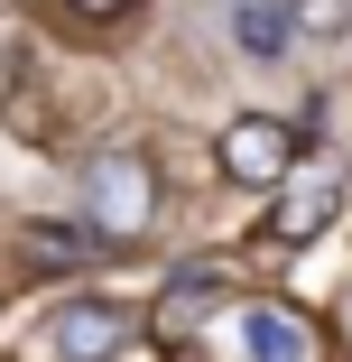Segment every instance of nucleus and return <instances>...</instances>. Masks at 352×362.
I'll return each mask as SVG.
<instances>
[{"label": "nucleus", "mask_w": 352, "mask_h": 362, "mask_svg": "<svg viewBox=\"0 0 352 362\" xmlns=\"http://www.w3.org/2000/svg\"><path fill=\"white\" fill-rule=\"evenodd\" d=\"M250 362H306V334L288 325V316H269V307H250Z\"/></svg>", "instance_id": "obj_7"}, {"label": "nucleus", "mask_w": 352, "mask_h": 362, "mask_svg": "<svg viewBox=\"0 0 352 362\" xmlns=\"http://www.w3.org/2000/svg\"><path fill=\"white\" fill-rule=\"evenodd\" d=\"M84 195H93V223H102L111 242L149 233V214H158V177H149V158H139V149H102V158H84Z\"/></svg>", "instance_id": "obj_1"}, {"label": "nucleus", "mask_w": 352, "mask_h": 362, "mask_svg": "<svg viewBox=\"0 0 352 362\" xmlns=\"http://www.w3.org/2000/svg\"><path fill=\"white\" fill-rule=\"evenodd\" d=\"M214 158H223L232 186H288V168H297V130L269 121V112H241V121L214 139Z\"/></svg>", "instance_id": "obj_2"}, {"label": "nucleus", "mask_w": 352, "mask_h": 362, "mask_svg": "<svg viewBox=\"0 0 352 362\" xmlns=\"http://www.w3.org/2000/svg\"><path fill=\"white\" fill-rule=\"evenodd\" d=\"M334 214V186H297V195H278V214H269V242H315V223Z\"/></svg>", "instance_id": "obj_5"}, {"label": "nucleus", "mask_w": 352, "mask_h": 362, "mask_svg": "<svg viewBox=\"0 0 352 362\" xmlns=\"http://www.w3.org/2000/svg\"><path fill=\"white\" fill-rule=\"evenodd\" d=\"M121 242L102 233V223H37V242H28V260L37 269H93V260H111Z\"/></svg>", "instance_id": "obj_4"}, {"label": "nucleus", "mask_w": 352, "mask_h": 362, "mask_svg": "<svg viewBox=\"0 0 352 362\" xmlns=\"http://www.w3.org/2000/svg\"><path fill=\"white\" fill-rule=\"evenodd\" d=\"M232 37H241L250 56H288V37H297V19H278L269 0H241V10H232Z\"/></svg>", "instance_id": "obj_6"}, {"label": "nucleus", "mask_w": 352, "mask_h": 362, "mask_svg": "<svg viewBox=\"0 0 352 362\" xmlns=\"http://www.w3.org/2000/svg\"><path fill=\"white\" fill-rule=\"evenodd\" d=\"M56 10H75V19H121V0H56Z\"/></svg>", "instance_id": "obj_8"}, {"label": "nucleus", "mask_w": 352, "mask_h": 362, "mask_svg": "<svg viewBox=\"0 0 352 362\" xmlns=\"http://www.w3.org/2000/svg\"><path fill=\"white\" fill-rule=\"evenodd\" d=\"M130 344V307L121 298H65L56 325H47V353L56 362H111Z\"/></svg>", "instance_id": "obj_3"}]
</instances>
